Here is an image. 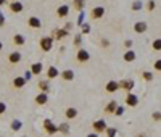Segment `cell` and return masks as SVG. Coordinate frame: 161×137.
I'll return each mask as SVG.
<instances>
[{
	"label": "cell",
	"instance_id": "obj_1",
	"mask_svg": "<svg viewBox=\"0 0 161 137\" xmlns=\"http://www.w3.org/2000/svg\"><path fill=\"white\" fill-rule=\"evenodd\" d=\"M40 49L45 50V52H49L52 49V37H42L40 39Z\"/></svg>",
	"mask_w": 161,
	"mask_h": 137
},
{
	"label": "cell",
	"instance_id": "obj_2",
	"mask_svg": "<svg viewBox=\"0 0 161 137\" xmlns=\"http://www.w3.org/2000/svg\"><path fill=\"white\" fill-rule=\"evenodd\" d=\"M8 61L12 63V65H16V63L21 61V53L20 52H12L10 57H8Z\"/></svg>",
	"mask_w": 161,
	"mask_h": 137
},
{
	"label": "cell",
	"instance_id": "obj_3",
	"mask_svg": "<svg viewBox=\"0 0 161 137\" xmlns=\"http://www.w3.org/2000/svg\"><path fill=\"white\" fill-rule=\"evenodd\" d=\"M44 127L47 129V132H49V134H55L56 131H58V127H55L50 120H45V121H44Z\"/></svg>",
	"mask_w": 161,
	"mask_h": 137
},
{
	"label": "cell",
	"instance_id": "obj_4",
	"mask_svg": "<svg viewBox=\"0 0 161 137\" xmlns=\"http://www.w3.org/2000/svg\"><path fill=\"white\" fill-rule=\"evenodd\" d=\"M93 129H95L97 132L105 131V129H107V124H105V121H103V120H98V121H95V123H93Z\"/></svg>",
	"mask_w": 161,
	"mask_h": 137
},
{
	"label": "cell",
	"instance_id": "obj_5",
	"mask_svg": "<svg viewBox=\"0 0 161 137\" xmlns=\"http://www.w3.org/2000/svg\"><path fill=\"white\" fill-rule=\"evenodd\" d=\"M103 13H105V8L97 7V8H93V10H92V18H95V20H97V18H102Z\"/></svg>",
	"mask_w": 161,
	"mask_h": 137
},
{
	"label": "cell",
	"instance_id": "obj_6",
	"mask_svg": "<svg viewBox=\"0 0 161 137\" xmlns=\"http://www.w3.org/2000/svg\"><path fill=\"white\" fill-rule=\"evenodd\" d=\"M126 103H127L129 106H135V105L139 103V98H137L134 94H129L127 98H126Z\"/></svg>",
	"mask_w": 161,
	"mask_h": 137
},
{
	"label": "cell",
	"instance_id": "obj_7",
	"mask_svg": "<svg viewBox=\"0 0 161 137\" xmlns=\"http://www.w3.org/2000/svg\"><path fill=\"white\" fill-rule=\"evenodd\" d=\"M10 10H12L13 13H20V12L23 10V3H21V2H12V3H10Z\"/></svg>",
	"mask_w": 161,
	"mask_h": 137
},
{
	"label": "cell",
	"instance_id": "obj_8",
	"mask_svg": "<svg viewBox=\"0 0 161 137\" xmlns=\"http://www.w3.org/2000/svg\"><path fill=\"white\" fill-rule=\"evenodd\" d=\"M27 23H29L31 27H36V29H39V27L42 26V24H40V20H39V18H36V16H31Z\"/></svg>",
	"mask_w": 161,
	"mask_h": 137
},
{
	"label": "cell",
	"instance_id": "obj_9",
	"mask_svg": "<svg viewBox=\"0 0 161 137\" xmlns=\"http://www.w3.org/2000/svg\"><path fill=\"white\" fill-rule=\"evenodd\" d=\"M78 60L82 63V61H87L89 60V53H87V50H84V49H81L79 52H78Z\"/></svg>",
	"mask_w": 161,
	"mask_h": 137
},
{
	"label": "cell",
	"instance_id": "obj_10",
	"mask_svg": "<svg viewBox=\"0 0 161 137\" xmlns=\"http://www.w3.org/2000/svg\"><path fill=\"white\" fill-rule=\"evenodd\" d=\"M134 29H135V32H145V31H147V23H144V21L135 23Z\"/></svg>",
	"mask_w": 161,
	"mask_h": 137
},
{
	"label": "cell",
	"instance_id": "obj_11",
	"mask_svg": "<svg viewBox=\"0 0 161 137\" xmlns=\"http://www.w3.org/2000/svg\"><path fill=\"white\" fill-rule=\"evenodd\" d=\"M118 87H119V84H118V82H115V81H110L108 84H107V90H108V92H116Z\"/></svg>",
	"mask_w": 161,
	"mask_h": 137
},
{
	"label": "cell",
	"instance_id": "obj_12",
	"mask_svg": "<svg viewBox=\"0 0 161 137\" xmlns=\"http://www.w3.org/2000/svg\"><path fill=\"white\" fill-rule=\"evenodd\" d=\"M40 71H42V63H34V65L31 66L32 74H40Z\"/></svg>",
	"mask_w": 161,
	"mask_h": 137
},
{
	"label": "cell",
	"instance_id": "obj_13",
	"mask_svg": "<svg viewBox=\"0 0 161 137\" xmlns=\"http://www.w3.org/2000/svg\"><path fill=\"white\" fill-rule=\"evenodd\" d=\"M61 78H63L64 81H71V79L74 78V73H73L71 69H66V71L61 73Z\"/></svg>",
	"mask_w": 161,
	"mask_h": 137
},
{
	"label": "cell",
	"instance_id": "obj_14",
	"mask_svg": "<svg viewBox=\"0 0 161 137\" xmlns=\"http://www.w3.org/2000/svg\"><path fill=\"white\" fill-rule=\"evenodd\" d=\"M56 76H58V69H56L55 66H50V68H49V73H47V78L53 79V78H56Z\"/></svg>",
	"mask_w": 161,
	"mask_h": 137
},
{
	"label": "cell",
	"instance_id": "obj_15",
	"mask_svg": "<svg viewBox=\"0 0 161 137\" xmlns=\"http://www.w3.org/2000/svg\"><path fill=\"white\" fill-rule=\"evenodd\" d=\"M76 115H78V110H76V108H68V110H66V118H68V120L76 118Z\"/></svg>",
	"mask_w": 161,
	"mask_h": 137
},
{
	"label": "cell",
	"instance_id": "obj_16",
	"mask_svg": "<svg viewBox=\"0 0 161 137\" xmlns=\"http://www.w3.org/2000/svg\"><path fill=\"white\" fill-rule=\"evenodd\" d=\"M68 12H69V7L68 5H63V7H60L58 8V16H66V15H68Z\"/></svg>",
	"mask_w": 161,
	"mask_h": 137
},
{
	"label": "cell",
	"instance_id": "obj_17",
	"mask_svg": "<svg viewBox=\"0 0 161 137\" xmlns=\"http://www.w3.org/2000/svg\"><path fill=\"white\" fill-rule=\"evenodd\" d=\"M124 60L126 61H132V60H135V52L134 50H127L126 55H124Z\"/></svg>",
	"mask_w": 161,
	"mask_h": 137
},
{
	"label": "cell",
	"instance_id": "obj_18",
	"mask_svg": "<svg viewBox=\"0 0 161 137\" xmlns=\"http://www.w3.org/2000/svg\"><path fill=\"white\" fill-rule=\"evenodd\" d=\"M24 84H26V79H24V78H16V79L13 81V86H15V87H23Z\"/></svg>",
	"mask_w": 161,
	"mask_h": 137
},
{
	"label": "cell",
	"instance_id": "obj_19",
	"mask_svg": "<svg viewBox=\"0 0 161 137\" xmlns=\"http://www.w3.org/2000/svg\"><path fill=\"white\" fill-rule=\"evenodd\" d=\"M36 103H39V105H44V103H47V95H45V92H44V94H40V95H37V98H36Z\"/></svg>",
	"mask_w": 161,
	"mask_h": 137
},
{
	"label": "cell",
	"instance_id": "obj_20",
	"mask_svg": "<svg viewBox=\"0 0 161 137\" xmlns=\"http://www.w3.org/2000/svg\"><path fill=\"white\" fill-rule=\"evenodd\" d=\"M13 42H15L16 45H23V44H24V37H23L21 34H16L15 37H13Z\"/></svg>",
	"mask_w": 161,
	"mask_h": 137
},
{
	"label": "cell",
	"instance_id": "obj_21",
	"mask_svg": "<svg viewBox=\"0 0 161 137\" xmlns=\"http://www.w3.org/2000/svg\"><path fill=\"white\" fill-rule=\"evenodd\" d=\"M84 5H86V2H84V0H74V8H76V10H82V8H84Z\"/></svg>",
	"mask_w": 161,
	"mask_h": 137
},
{
	"label": "cell",
	"instance_id": "obj_22",
	"mask_svg": "<svg viewBox=\"0 0 161 137\" xmlns=\"http://www.w3.org/2000/svg\"><path fill=\"white\" fill-rule=\"evenodd\" d=\"M21 126H23V123H21V121L15 120V121L12 123V129H13V131H20V129H21Z\"/></svg>",
	"mask_w": 161,
	"mask_h": 137
},
{
	"label": "cell",
	"instance_id": "obj_23",
	"mask_svg": "<svg viewBox=\"0 0 161 137\" xmlns=\"http://www.w3.org/2000/svg\"><path fill=\"white\" fill-rule=\"evenodd\" d=\"M105 110H107V113H111V111H115V110H116V102H115V100H113V102H110V105H108Z\"/></svg>",
	"mask_w": 161,
	"mask_h": 137
},
{
	"label": "cell",
	"instance_id": "obj_24",
	"mask_svg": "<svg viewBox=\"0 0 161 137\" xmlns=\"http://www.w3.org/2000/svg\"><path fill=\"white\" fill-rule=\"evenodd\" d=\"M121 86L124 87V89H127V90H130L132 86H134V82H132V81H126V82H121Z\"/></svg>",
	"mask_w": 161,
	"mask_h": 137
},
{
	"label": "cell",
	"instance_id": "obj_25",
	"mask_svg": "<svg viewBox=\"0 0 161 137\" xmlns=\"http://www.w3.org/2000/svg\"><path fill=\"white\" fill-rule=\"evenodd\" d=\"M153 50H161V39H156L153 42Z\"/></svg>",
	"mask_w": 161,
	"mask_h": 137
},
{
	"label": "cell",
	"instance_id": "obj_26",
	"mask_svg": "<svg viewBox=\"0 0 161 137\" xmlns=\"http://www.w3.org/2000/svg\"><path fill=\"white\" fill-rule=\"evenodd\" d=\"M7 111V103H3V102H0V115H3Z\"/></svg>",
	"mask_w": 161,
	"mask_h": 137
},
{
	"label": "cell",
	"instance_id": "obj_27",
	"mask_svg": "<svg viewBox=\"0 0 161 137\" xmlns=\"http://www.w3.org/2000/svg\"><path fill=\"white\" fill-rule=\"evenodd\" d=\"M66 34H68V31H56V37H58V39H60V37H64Z\"/></svg>",
	"mask_w": 161,
	"mask_h": 137
},
{
	"label": "cell",
	"instance_id": "obj_28",
	"mask_svg": "<svg viewBox=\"0 0 161 137\" xmlns=\"http://www.w3.org/2000/svg\"><path fill=\"white\" fill-rule=\"evenodd\" d=\"M58 131H61L63 134H66V132H68V124H61V126H60V129H58Z\"/></svg>",
	"mask_w": 161,
	"mask_h": 137
},
{
	"label": "cell",
	"instance_id": "obj_29",
	"mask_svg": "<svg viewBox=\"0 0 161 137\" xmlns=\"http://www.w3.org/2000/svg\"><path fill=\"white\" fill-rule=\"evenodd\" d=\"M144 79L151 81V79H153V74H151V73H144Z\"/></svg>",
	"mask_w": 161,
	"mask_h": 137
},
{
	"label": "cell",
	"instance_id": "obj_30",
	"mask_svg": "<svg viewBox=\"0 0 161 137\" xmlns=\"http://www.w3.org/2000/svg\"><path fill=\"white\" fill-rule=\"evenodd\" d=\"M107 134H108V137H115L116 129H113V127H111V129H108V131H107Z\"/></svg>",
	"mask_w": 161,
	"mask_h": 137
},
{
	"label": "cell",
	"instance_id": "obj_31",
	"mask_svg": "<svg viewBox=\"0 0 161 137\" xmlns=\"http://www.w3.org/2000/svg\"><path fill=\"white\" fill-rule=\"evenodd\" d=\"M153 120H155V121H159V120H161V113H159V111H155V113H153Z\"/></svg>",
	"mask_w": 161,
	"mask_h": 137
},
{
	"label": "cell",
	"instance_id": "obj_32",
	"mask_svg": "<svg viewBox=\"0 0 161 137\" xmlns=\"http://www.w3.org/2000/svg\"><path fill=\"white\" fill-rule=\"evenodd\" d=\"M155 69L161 71V60H156V61H155Z\"/></svg>",
	"mask_w": 161,
	"mask_h": 137
},
{
	"label": "cell",
	"instance_id": "obj_33",
	"mask_svg": "<svg viewBox=\"0 0 161 137\" xmlns=\"http://www.w3.org/2000/svg\"><path fill=\"white\" fill-rule=\"evenodd\" d=\"M89 31H90V27H89L87 24H84V26H82V32H84V34H87Z\"/></svg>",
	"mask_w": 161,
	"mask_h": 137
},
{
	"label": "cell",
	"instance_id": "obj_34",
	"mask_svg": "<svg viewBox=\"0 0 161 137\" xmlns=\"http://www.w3.org/2000/svg\"><path fill=\"white\" fill-rule=\"evenodd\" d=\"M140 7H142V3H140V2H135L134 5H132V8H134V10H140Z\"/></svg>",
	"mask_w": 161,
	"mask_h": 137
},
{
	"label": "cell",
	"instance_id": "obj_35",
	"mask_svg": "<svg viewBox=\"0 0 161 137\" xmlns=\"http://www.w3.org/2000/svg\"><path fill=\"white\" fill-rule=\"evenodd\" d=\"M153 8H155V2H153V0H150V2H148V10H153Z\"/></svg>",
	"mask_w": 161,
	"mask_h": 137
},
{
	"label": "cell",
	"instance_id": "obj_36",
	"mask_svg": "<svg viewBox=\"0 0 161 137\" xmlns=\"http://www.w3.org/2000/svg\"><path fill=\"white\" fill-rule=\"evenodd\" d=\"M122 113H124V108H121V106H119V108L116 110V115L119 116V115H122Z\"/></svg>",
	"mask_w": 161,
	"mask_h": 137
},
{
	"label": "cell",
	"instance_id": "obj_37",
	"mask_svg": "<svg viewBox=\"0 0 161 137\" xmlns=\"http://www.w3.org/2000/svg\"><path fill=\"white\" fill-rule=\"evenodd\" d=\"M40 89H44V90H47V84H45V82H40Z\"/></svg>",
	"mask_w": 161,
	"mask_h": 137
},
{
	"label": "cell",
	"instance_id": "obj_38",
	"mask_svg": "<svg viewBox=\"0 0 161 137\" xmlns=\"http://www.w3.org/2000/svg\"><path fill=\"white\" fill-rule=\"evenodd\" d=\"M3 24V15H2V12H0V26Z\"/></svg>",
	"mask_w": 161,
	"mask_h": 137
},
{
	"label": "cell",
	"instance_id": "obj_39",
	"mask_svg": "<svg viewBox=\"0 0 161 137\" xmlns=\"http://www.w3.org/2000/svg\"><path fill=\"white\" fill-rule=\"evenodd\" d=\"M87 137H98L97 134H90V135H87Z\"/></svg>",
	"mask_w": 161,
	"mask_h": 137
},
{
	"label": "cell",
	"instance_id": "obj_40",
	"mask_svg": "<svg viewBox=\"0 0 161 137\" xmlns=\"http://www.w3.org/2000/svg\"><path fill=\"white\" fill-rule=\"evenodd\" d=\"M2 49H3V44H2V42H0V50H2Z\"/></svg>",
	"mask_w": 161,
	"mask_h": 137
},
{
	"label": "cell",
	"instance_id": "obj_41",
	"mask_svg": "<svg viewBox=\"0 0 161 137\" xmlns=\"http://www.w3.org/2000/svg\"><path fill=\"white\" fill-rule=\"evenodd\" d=\"M5 3V0H0V5H3Z\"/></svg>",
	"mask_w": 161,
	"mask_h": 137
}]
</instances>
